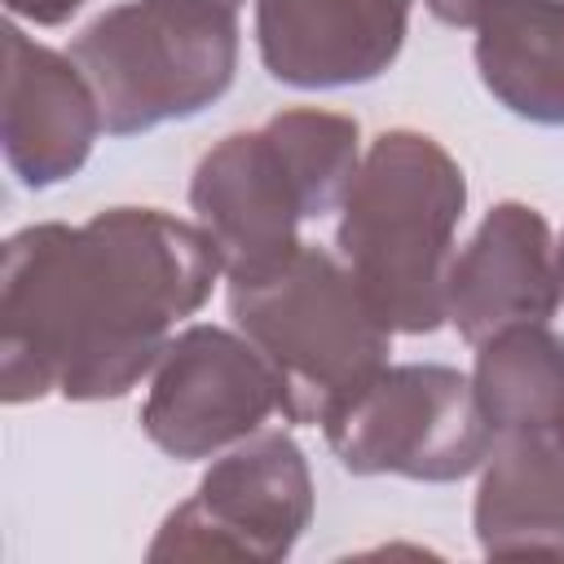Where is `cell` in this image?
Segmentation results:
<instances>
[{
  "instance_id": "cell-13",
  "label": "cell",
  "mask_w": 564,
  "mask_h": 564,
  "mask_svg": "<svg viewBox=\"0 0 564 564\" xmlns=\"http://www.w3.org/2000/svg\"><path fill=\"white\" fill-rule=\"evenodd\" d=\"M476 70L498 106L564 123V0H507L476 26Z\"/></svg>"
},
{
  "instance_id": "cell-6",
  "label": "cell",
  "mask_w": 564,
  "mask_h": 564,
  "mask_svg": "<svg viewBox=\"0 0 564 564\" xmlns=\"http://www.w3.org/2000/svg\"><path fill=\"white\" fill-rule=\"evenodd\" d=\"M322 427L352 476H410L432 485L471 476L494 445L471 379L432 361L383 366Z\"/></svg>"
},
{
  "instance_id": "cell-1",
  "label": "cell",
  "mask_w": 564,
  "mask_h": 564,
  "mask_svg": "<svg viewBox=\"0 0 564 564\" xmlns=\"http://www.w3.org/2000/svg\"><path fill=\"white\" fill-rule=\"evenodd\" d=\"M220 278L198 225L159 207H106L84 225H26L0 269V397L115 401L163 357Z\"/></svg>"
},
{
  "instance_id": "cell-17",
  "label": "cell",
  "mask_w": 564,
  "mask_h": 564,
  "mask_svg": "<svg viewBox=\"0 0 564 564\" xmlns=\"http://www.w3.org/2000/svg\"><path fill=\"white\" fill-rule=\"evenodd\" d=\"M555 264H560V295H564V238H560V247H555Z\"/></svg>"
},
{
  "instance_id": "cell-8",
  "label": "cell",
  "mask_w": 564,
  "mask_h": 564,
  "mask_svg": "<svg viewBox=\"0 0 564 564\" xmlns=\"http://www.w3.org/2000/svg\"><path fill=\"white\" fill-rule=\"evenodd\" d=\"M278 410V379L256 344L225 326H185L150 370L141 432L172 458H212Z\"/></svg>"
},
{
  "instance_id": "cell-11",
  "label": "cell",
  "mask_w": 564,
  "mask_h": 564,
  "mask_svg": "<svg viewBox=\"0 0 564 564\" xmlns=\"http://www.w3.org/2000/svg\"><path fill=\"white\" fill-rule=\"evenodd\" d=\"M410 26V0H256L260 62L291 88L379 79Z\"/></svg>"
},
{
  "instance_id": "cell-2",
  "label": "cell",
  "mask_w": 564,
  "mask_h": 564,
  "mask_svg": "<svg viewBox=\"0 0 564 564\" xmlns=\"http://www.w3.org/2000/svg\"><path fill=\"white\" fill-rule=\"evenodd\" d=\"M357 141V119L300 106L251 132H229L198 159L189 207L229 282L278 269L300 247V220L344 203L361 167Z\"/></svg>"
},
{
  "instance_id": "cell-10",
  "label": "cell",
  "mask_w": 564,
  "mask_h": 564,
  "mask_svg": "<svg viewBox=\"0 0 564 564\" xmlns=\"http://www.w3.org/2000/svg\"><path fill=\"white\" fill-rule=\"evenodd\" d=\"M555 242L538 207L498 203L449 260L445 322L467 344H480L520 322H551L560 308Z\"/></svg>"
},
{
  "instance_id": "cell-12",
  "label": "cell",
  "mask_w": 564,
  "mask_h": 564,
  "mask_svg": "<svg viewBox=\"0 0 564 564\" xmlns=\"http://www.w3.org/2000/svg\"><path fill=\"white\" fill-rule=\"evenodd\" d=\"M471 507L476 542L494 560H564V441L555 432L494 436Z\"/></svg>"
},
{
  "instance_id": "cell-4",
  "label": "cell",
  "mask_w": 564,
  "mask_h": 564,
  "mask_svg": "<svg viewBox=\"0 0 564 564\" xmlns=\"http://www.w3.org/2000/svg\"><path fill=\"white\" fill-rule=\"evenodd\" d=\"M229 317L269 361L286 423H326L388 366L392 348V326L348 264L317 242H300L260 278L229 282Z\"/></svg>"
},
{
  "instance_id": "cell-14",
  "label": "cell",
  "mask_w": 564,
  "mask_h": 564,
  "mask_svg": "<svg viewBox=\"0 0 564 564\" xmlns=\"http://www.w3.org/2000/svg\"><path fill=\"white\" fill-rule=\"evenodd\" d=\"M471 388L494 436L555 432L564 419V335L546 322H520L480 339Z\"/></svg>"
},
{
  "instance_id": "cell-18",
  "label": "cell",
  "mask_w": 564,
  "mask_h": 564,
  "mask_svg": "<svg viewBox=\"0 0 564 564\" xmlns=\"http://www.w3.org/2000/svg\"><path fill=\"white\" fill-rule=\"evenodd\" d=\"M555 436H560V441H564V419H560V423H555Z\"/></svg>"
},
{
  "instance_id": "cell-15",
  "label": "cell",
  "mask_w": 564,
  "mask_h": 564,
  "mask_svg": "<svg viewBox=\"0 0 564 564\" xmlns=\"http://www.w3.org/2000/svg\"><path fill=\"white\" fill-rule=\"evenodd\" d=\"M441 22H449V26H480L498 4H507V0H423Z\"/></svg>"
},
{
  "instance_id": "cell-3",
  "label": "cell",
  "mask_w": 564,
  "mask_h": 564,
  "mask_svg": "<svg viewBox=\"0 0 564 564\" xmlns=\"http://www.w3.org/2000/svg\"><path fill=\"white\" fill-rule=\"evenodd\" d=\"M467 207L463 167L441 141L392 128L370 141L339 203V260L401 335H432L445 322L454 229Z\"/></svg>"
},
{
  "instance_id": "cell-7",
  "label": "cell",
  "mask_w": 564,
  "mask_h": 564,
  "mask_svg": "<svg viewBox=\"0 0 564 564\" xmlns=\"http://www.w3.org/2000/svg\"><path fill=\"white\" fill-rule=\"evenodd\" d=\"M313 520V476L286 432H251L207 467L150 542V560H286Z\"/></svg>"
},
{
  "instance_id": "cell-5",
  "label": "cell",
  "mask_w": 564,
  "mask_h": 564,
  "mask_svg": "<svg viewBox=\"0 0 564 564\" xmlns=\"http://www.w3.org/2000/svg\"><path fill=\"white\" fill-rule=\"evenodd\" d=\"M242 0H128L70 44L106 132L132 137L220 101L238 70Z\"/></svg>"
},
{
  "instance_id": "cell-16",
  "label": "cell",
  "mask_w": 564,
  "mask_h": 564,
  "mask_svg": "<svg viewBox=\"0 0 564 564\" xmlns=\"http://www.w3.org/2000/svg\"><path fill=\"white\" fill-rule=\"evenodd\" d=\"M79 4H84V0H4V9H9L13 18H26V22H35V26H57V22H66Z\"/></svg>"
},
{
  "instance_id": "cell-9",
  "label": "cell",
  "mask_w": 564,
  "mask_h": 564,
  "mask_svg": "<svg viewBox=\"0 0 564 564\" xmlns=\"http://www.w3.org/2000/svg\"><path fill=\"white\" fill-rule=\"evenodd\" d=\"M106 128L101 106L75 57L35 44L22 26H4V97L0 141L13 176L31 189H48L75 176L97 132Z\"/></svg>"
}]
</instances>
